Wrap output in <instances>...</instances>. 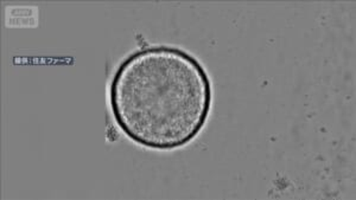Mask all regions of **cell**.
Masks as SVG:
<instances>
[{
    "instance_id": "1",
    "label": "cell",
    "mask_w": 356,
    "mask_h": 200,
    "mask_svg": "<svg viewBox=\"0 0 356 200\" xmlns=\"http://www.w3.org/2000/svg\"><path fill=\"white\" fill-rule=\"evenodd\" d=\"M211 97V80L199 60L164 45L126 57L110 87L118 127L136 144L161 151L179 149L199 135Z\"/></svg>"
}]
</instances>
